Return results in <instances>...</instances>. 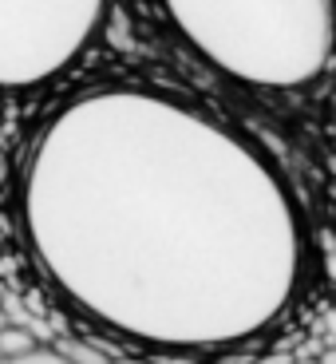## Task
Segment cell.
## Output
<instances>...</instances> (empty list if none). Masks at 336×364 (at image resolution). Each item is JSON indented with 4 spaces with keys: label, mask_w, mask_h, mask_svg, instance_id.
<instances>
[{
    "label": "cell",
    "mask_w": 336,
    "mask_h": 364,
    "mask_svg": "<svg viewBox=\"0 0 336 364\" xmlns=\"http://www.w3.org/2000/svg\"><path fill=\"white\" fill-rule=\"evenodd\" d=\"M32 348H40V341L32 337L28 328H20V325H9L4 333H0V364H4V360H16V356L32 353Z\"/></svg>",
    "instance_id": "cell-4"
},
{
    "label": "cell",
    "mask_w": 336,
    "mask_h": 364,
    "mask_svg": "<svg viewBox=\"0 0 336 364\" xmlns=\"http://www.w3.org/2000/svg\"><path fill=\"white\" fill-rule=\"evenodd\" d=\"M16 214L75 313L166 353L254 341L309 265L305 214L269 151L155 83L60 103L24 146Z\"/></svg>",
    "instance_id": "cell-1"
},
{
    "label": "cell",
    "mask_w": 336,
    "mask_h": 364,
    "mask_svg": "<svg viewBox=\"0 0 336 364\" xmlns=\"http://www.w3.org/2000/svg\"><path fill=\"white\" fill-rule=\"evenodd\" d=\"M4 328H9V317H4V313H0V333H4Z\"/></svg>",
    "instance_id": "cell-10"
},
{
    "label": "cell",
    "mask_w": 336,
    "mask_h": 364,
    "mask_svg": "<svg viewBox=\"0 0 336 364\" xmlns=\"http://www.w3.org/2000/svg\"><path fill=\"white\" fill-rule=\"evenodd\" d=\"M202 64L265 91L317 83L336 55V0H158Z\"/></svg>",
    "instance_id": "cell-2"
},
{
    "label": "cell",
    "mask_w": 336,
    "mask_h": 364,
    "mask_svg": "<svg viewBox=\"0 0 336 364\" xmlns=\"http://www.w3.org/2000/svg\"><path fill=\"white\" fill-rule=\"evenodd\" d=\"M325 325H328V328H332V333H336V313H328V317H325Z\"/></svg>",
    "instance_id": "cell-9"
},
{
    "label": "cell",
    "mask_w": 336,
    "mask_h": 364,
    "mask_svg": "<svg viewBox=\"0 0 336 364\" xmlns=\"http://www.w3.org/2000/svg\"><path fill=\"white\" fill-rule=\"evenodd\" d=\"M325 364H336V353H328V356H325Z\"/></svg>",
    "instance_id": "cell-11"
},
{
    "label": "cell",
    "mask_w": 336,
    "mask_h": 364,
    "mask_svg": "<svg viewBox=\"0 0 336 364\" xmlns=\"http://www.w3.org/2000/svg\"><path fill=\"white\" fill-rule=\"evenodd\" d=\"M4 364H72L67 360L64 353H60V348H32V353H24V356H16V360H4Z\"/></svg>",
    "instance_id": "cell-6"
},
{
    "label": "cell",
    "mask_w": 336,
    "mask_h": 364,
    "mask_svg": "<svg viewBox=\"0 0 336 364\" xmlns=\"http://www.w3.org/2000/svg\"><path fill=\"white\" fill-rule=\"evenodd\" d=\"M254 364H293V353H273V356H261Z\"/></svg>",
    "instance_id": "cell-7"
},
{
    "label": "cell",
    "mask_w": 336,
    "mask_h": 364,
    "mask_svg": "<svg viewBox=\"0 0 336 364\" xmlns=\"http://www.w3.org/2000/svg\"><path fill=\"white\" fill-rule=\"evenodd\" d=\"M328 277H336V254L328 257Z\"/></svg>",
    "instance_id": "cell-8"
},
{
    "label": "cell",
    "mask_w": 336,
    "mask_h": 364,
    "mask_svg": "<svg viewBox=\"0 0 336 364\" xmlns=\"http://www.w3.org/2000/svg\"><path fill=\"white\" fill-rule=\"evenodd\" d=\"M115 0H0V91H36L80 64Z\"/></svg>",
    "instance_id": "cell-3"
},
{
    "label": "cell",
    "mask_w": 336,
    "mask_h": 364,
    "mask_svg": "<svg viewBox=\"0 0 336 364\" xmlns=\"http://www.w3.org/2000/svg\"><path fill=\"white\" fill-rule=\"evenodd\" d=\"M55 348H60V353H64L72 364H111L107 356H103L99 348H91L87 341H60Z\"/></svg>",
    "instance_id": "cell-5"
}]
</instances>
